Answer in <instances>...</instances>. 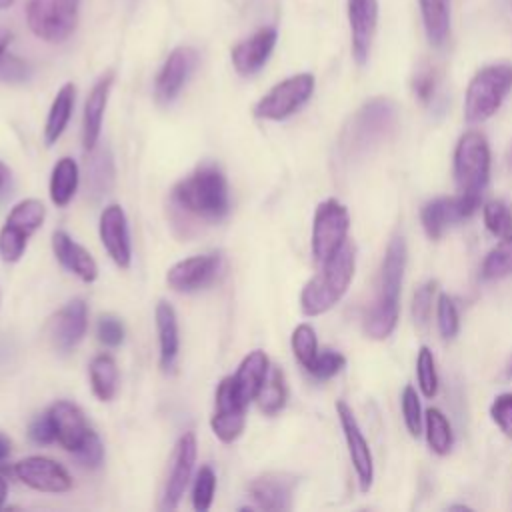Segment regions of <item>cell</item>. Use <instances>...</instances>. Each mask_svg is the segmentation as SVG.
Instances as JSON below:
<instances>
[{"label": "cell", "mask_w": 512, "mask_h": 512, "mask_svg": "<svg viewBox=\"0 0 512 512\" xmlns=\"http://www.w3.org/2000/svg\"><path fill=\"white\" fill-rule=\"evenodd\" d=\"M170 206L194 222L222 220L230 212V192L220 166L206 162L182 178L172 188Z\"/></svg>", "instance_id": "1"}, {"label": "cell", "mask_w": 512, "mask_h": 512, "mask_svg": "<svg viewBox=\"0 0 512 512\" xmlns=\"http://www.w3.org/2000/svg\"><path fill=\"white\" fill-rule=\"evenodd\" d=\"M406 256V242L400 234H396L386 246L380 268L378 294L364 320V332L374 340L388 338L398 324V298L406 268Z\"/></svg>", "instance_id": "2"}, {"label": "cell", "mask_w": 512, "mask_h": 512, "mask_svg": "<svg viewBox=\"0 0 512 512\" xmlns=\"http://www.w3.org/2000/svg\"><path fill=\"white\" fill-rule=\"evenodd\" d=\"M398 124V108L390 98L378 96L364 102L344 126L340 150L346 158H356L392 136Z\"/></svg>", "instance_id": "3"}, {"label": "cell", "mask_w": 512, "mask_h": 512, "mask_svg": "<svg viewBox=\"0 0 512 512\" xmlns=\"http://www.w3.org/2000/svg\"><path fill=\"white\" fill-rule=\"evenodd\" d=\"M356 268V250L350 242L322 264V270L312 276L300 294V308L306 316L328 312L348 290Z\"/></svg>", "instance_id": "4"}, {"label": "cell", "mask_w": 512, "mask_h": 512, "mask_svg": "<svg viewBox=\"0 0 512 512\" xmlns=\"http://www.w3.org/2000/svg\"><path fill=\"white\" fill-rule=\"evenodd\" d=\"M512 90V64H490L474 74L464 98V118L470 124L486 122Z\"/></svg>", "instance_id": "5"}, {"label": "cell", "mask_w": 512, "mask_h": 512, "mask_svg": "<svg viewBox=\"0 0 512 512\" xmlns=\"http://www.w3.org/2000/svg\"><path fill=\"white\" fill-rule=\"evenodd\" d=\"M454 178L460 194L482 196L490 178V148L480 132L470 130L458 140L454 150Z\"/></svg>", "instance_id": "6"}, {"label": "cell", "mask_w": 512, "mask_h": 512, "mask_svg": "<svg viewBox=\"0 0 512 512\" xmlns=\"http://www.w3.org/2000/svg\"><path fill=\"white\" fill-rule=\"evenodd\" d=\"M78 6L80 0H28V28L46 42H64L78 24Z\"/></svg>", "instance_id": "7"}, {"label": "cell", "mask_w": 512, "mask_h": 512, "mask_svg": "<svg viewBox=\"0 0 512 512\" xmlns=\"http://www.w3.org/2000/svg\"><path fill=\"white\" fill-rule=\"evenodd\" d=\"M348 228L350 216L344 204L334 198L318 204L312 222V254L318 264H324L342 248Z\"/></svg>", "instance_id": "8"}, {"label": "cell", "mask_w": 512, "mask_h": 512, "mask_svg": "<svg viewBox=\"0 0 512 512\" xmlns=\"http://www.w3.org/2000/svg\"><path fill=\"white\" fill-rule=\"evenodd\" d=\"M314 92V76L308 72L290 76L272 86L256 104L254 116L262 120H284L300 110Z\"/></svg>", "instance_id": "9"}, {"label": "cell", "mask_w": 512, "mask_h": 512, "mask_svg": "<svg viewBox=\"0 0 512 512\" xmlns=\"http://www.w3.org/2000/svg\"><path fill=\"white\" fill-rule=\"evenodd\" d=\"M246 408L248 404L238 394L234 376L222 378L216 388V408L210 418V428L218 440L230 444L244 432Z\"/></svg>", "instance_id": "10"}, {"label": "cell", "mask_w": 512, "mask_h": 512, "mask_svg": "<svg viewBox=\"0 0 512 512\" xmlns=\"http://www.w3.org/2000/svg\"><path fill=\"white\" fill-rule=\"evenodd\" d=\"M224 268V258L218 252L184 258L168 268L166 282L176 292H198L216 282Z\"/></svg>", "instance_id": "11"}, {"label": "cell", "mask_w": 512, "mask_h": 512, "mask_svg": "<svg viewBox=\"0 0 512 512\" xmlns=\"http://www.w3.org/2000/svg\"><path fill=\"white\" fill-rule=\"evenodd\" d=\"M480 198L458 194V196H440L424 204L420 218L428 238L438 240L450 226L466 220L474 214Z\"/></svg>", "instance_id": "12"}, {"label": "cell", "mask_w": 512, "mask_h": 512, "mask_svg": "<svg viewBox=\"0 0 512 512\" xmlns=\"http://www.w3.org/2000/svg\"><path fill=\"white\" fill-rule=\"evenodd\" d=\"M336 414H338L344 438H346V446H348L350 462H352L356 478H358V486L362 492H368L374 482V462H372L370 446L358 426V420H356L352 408L344 400L336 402Z\"/></svg>", "instance_id": "13"}, {"label": "cell", "mask_w": 512, "mask_h": 512, "mask_svg": "<svg viewBox=\"0 0 512 512\" xmlns=\"http://www.w3.org/2000/svg\"><path fill=\"white\" fill-rule=\"evenodd\" d=\"M196 448L198 444H196L194 432H184L178 438L172 452V460H170V472L162 492V504H160L162 510H174L180 504L194 470Z\"/></svg>", "instance_id": "14"}, {"label": "cell", "mask_w": 512, "mask_h": 512, "mask_svg": "<svg viewBox=\"0 0 512 512\" xmlns=\"http://www.w3.org/2000/svg\"><path fill=\"white\" fill-rule=\"evenodd\" d=\"M14 474L20 482L38 492L60 494L72 488V478L68 470L60 462L46 456H28L16 462Z\"/></svg>", "instance_id": "15"}, {"label": "cell", "mask_w": 512, "mask_h": 512, "mask_svg": "<svg viewBox=\"0 0 512 512\" xmlns=\"http://www.w3.org/2000/svg\"><path fill=\"white\" fill-rule=\"evenodd\" d=\"M88 328V306L82 298H74L64 304L48 322L50 344L66 354L80 344Z\"/></svg>", "instance_id": "16"}, {"label": "cell", "mask_w": 512, "mask_h": 512, "mask_svg": "<svg viewBox=\"0 0 512 512\" xmlns=\"http://www.w3.org/2000/svg\"><path fill=\"white\" fill-rule=\"evenodd\" d=\"M196 64H198V52L194 48L190 46L174 48L156 76V82H154L156 100L160 104H170L188 82Z\"/></svg>", "instance_id": "17"}, {"label": "cell", "mask_w": 512, "mask_h": 512, "mask_svg": "<svg viewBox=\"0 0 512 512\" xmlns=\"http://www.w3.org/2000/svg\"><path fill=\"white\" fill-rule=\"evenodd\" d=\"M352 56L356 64L364 66L370 56L372 40L378 26V0H346Z\"/></svg>", "instance_id": "18"}, {"label": "cell", "mask_w": 512, "mask_h": 512, "mask_svg": "<svg viewBox=\"0 0 512 512\" xmlns=\"http://www.w3.org/2000/svg\"><path fill=\"white\" fill-rule=\"evenodd\" d=\"M100 240L108 252V256L114 260L116 266L128 268L132 262V242H130V230L128 220L118 204H108L100 214Z\"/></svg>", "instance_id": "19"}, {"label": "cell", "mask_w": 512, "mask_h": 512, "mask_svg": "<svg viewBox=\"0 0 512 512\" xmlns=\"http://www.w3.org/2000/svg\"><path fill=\"white\" fill-rule=\"evenodd\" d=\"M278 40V32L272 26L260 28L256 30L252 36H248L246 40L238 42L232 52V66L240 76H252L256 74L270 58L274 46Z\"/></svg>", "instance_id": "20"}, {"label": "cell", "mask_w": 512, "mask_h": 512, "mask_svg": "<svg viewBox=\"0 0 512 512\" xmlns=\"http://www.w3.org/2000/svg\"><path fill=\"white\" fill-rule=\"evenodd\" d=\"M48 412L56 430V442H60L64 450L74 454L92 432L82 410L68 400H58L48 408Z\"/></svg>", "instance_id": "21"}, {"label": "cell", "mask_w": 512, "mask_h": 512, "mask_svg": "<svg viewBox=\"0 0 512 512\" xmlns=\"http://www.w3.org/2000/svg\"><path fill=\"white\" fill-rule=\"evenodd\" d=\"M296 478L286 472H268L254 478L248 492L262 510H290Z\"/></svg>", "instance_id": "22"}, {"label": "cell", "mask_w": 512, "mask_h": 512, "mask_svg": "<svg viewBox=\"0 0 512 512\" xmlns=\"http://www.w3.org/2000/svg\"><path fill=\"white\" fill-rule=\"evenodd\" d=\"M112 82H114V72H106L104 76L98 78V82L92 86V90L86 98L84 116H82V144L86 150H94V146L100 138L102 118H104Z\"/></svg>", "instance_id": "23"}, {"label": "cell", "mask_w": 512, "mask_h": 512, "mask_svg": "<svg viewBox=\"0 0 512 512\" xmlns=\"http://www.w3.org/2000/svg\"><path fill=\"white\" fill-rule=\"evenodd\" d=\"M52 250H54V256L58 258V262L66 270L76 274L82 282L96 280V276H98L96 260L84 246L74 242L64 230H56L52 234Z\"/></svg>", "instance_id": "24"}, {"label": "cell", "mask_w": 512, "mask_h": 512, "mask_svg": "<svg viewBox=\"0 0 512 512\" xmlns=\"http://www.w3.org/2000/svg\"><path fill=\"white\" fill-rule=\"evenodd\" d=\"M154 318H156V330H158V342H160V368L170 370L176 362L178 348H180L176 310L166 300H160L156 304Z\"/></svg>", "instance_id": "25"}, {"label": "cell", "mask_w": 512, "mask_h": 512, "mask_svg": "<svg viewBox=\"0 0 512 512\" xmlns=\"http://www.w3.org/2000/svg\"><path fill=\"white\" fill-rule=\"evenodd\" d=\"M270 370V360L262 350H254L248 356H244V360L240 362L236 374H234V382L238 388V394L242 396V400L246 404H250L252 400H256L258 390L262 388L266 376Z\"/></svg>", "instance_id": "26"}, {"label": "cell", "mask_w": 512, "mask_h": 512, "mask_svg": "<svg viewBox=\"0 0 512 512\" xmlns=\"http://www.w3.org/2000/svg\"><path fill=\"white\" fill-rule=\"evenodd\" d=\"M76 100V86L72 82H66L54 96L46 124H44V142L46 146H52L62 132L66 130Z\"/></svg>", "instance_id": "27"}, {"label": "cell", "mask_w": 512, "mask_h": 512, "mask_svg": "<svg viewBox=\"0 0 512 512\" xmlns=\"http://www.w3.org/2000/svg\"><path fill=\"white\" fill-rule=\"evenodd\" d=\"M420 14L428 42L444 46L450 36V0H420Z\"/></svg>", "instance_id": "28"}, {"label": "cell", "mask_w": 512, "mask_h": 512, "mask_svg": "<svg viewBox=\"0 0 512 512\" xmlns=\"http://www.w3.org/2000/svg\"><path fill=\"white\" fill-rule=\"evenodd\" d=\"M90 386L98 400L108 402L114 398L118 388V366L110 354H98L92 358L90 366Z\"/></svg>", "instance_id": "29"}, {"label": "cell", "mask_w": 512, "mask_h": 512, "mask_svg": "<svg viewBox=\"0 0 512 512\" xmlns=\"http://www.w3.org/2000/svg\"><path fill=\"white\" fill-rule=\"evenodd\" d=\"M76 188H78V164L72 158L64 156L52 168L50 200L62 208L74 198Z\"/></svg>", "instance_id": "30"}, {"label": "cell", "mask_w": 512, "mask_h": 512, "mask_svg": "<svg viewBox=\"0 0 512 512\" xmlns=\"http://www.w3.org/2000/svg\"><path fill=\"white\" fill-rule=\"evenodd\" d=\"M286 400H288V388H286L284 372H282L278 366H272V364H270L268 376H266L262 388H260L258 394H256L258 408H260L264 414L274 416V414H278V412L284 408Z\"/></svg>", "instance_id": "31"}, {"label": "cell", "mask_w": 512, "mask_h": 512, "mask_svg": "<svg viewBox=\"0 0 512 512\" xmlns=\"http://www.w3.org/2000/svg\"><path fill=\"white\" fill-rule=\"evenodd\" d=\"M114 180V162H112V154L108 148H102L98 152H94L90 166H88V180L86 186L92 194V198L104 196Z\"/></svg>", "instance_id": "32"}, {"label": "cell", "mask_w": 512, "mask_h": 512, "mask_svg": "<svg viewBox=\"0 0 512 512\" xmlns=\"http://www.w3.org/2000/svg\"><path fill=\"white\" fill-rule=\"evenodd\" d=\"M426 440L430 450L438 456H446L452 450V444H454L452 426L438 408H430L426 412Z\"/></svg>", "instance_id": "33"}, {"label": "cell", "mask_w": 512, "mask_h": 512, "mask_svg": "<svg viewBox=\"0 0 512 512\" xmlns=\"http://www.w3.org/2000/svg\"><path fill=\"white\" fill-rule=\"evenodd\" d=\"M44 218H46L44 204L36 198H26L10 210L6 222L12 226H18L20 230H24L30 236L32 232H36L42 226Z\"/></svg>", "instance_id": "34"}, {"label": "cell", "mask_w": 512, "mask_h": 512, "mask_svg": "<svg viewBox=\"0 0 512 512\" xmlns=\"http://www.w3.org/2000/svg\"><path fill=\"white\" fill-rule=\"evenodd\" d=\"M512 274V234L488 252L482 262V276L486 280H500Z\"/></svg>", "instance_id": "35"}, {"label": "cell", "mask_w": 512, "mask_h": 512, "mask_svg": "<svg viewBox=\"0 0 512 512\" xmlns=\"http://www.w3.org/2000/svg\"><path fill=\"white\" fill-rule=\"evenodd\" d=\"M290 344H292V352H294L296 360L304 368H308L318 354V340H316L314 328L310 324H298L292 332Z\"/></svg>", "instance_id": "36"}, {"label": "cell", "mask_w": 512, "mask_h": 512, "mask_svg": "<svg viewBox=\"0 0 512 512\" xmlns=\"http://www.w3.org/2000/svg\"><path fill=\"white\" fill-rule=\"evenodd\" d=\"M484 224L490 234L498 238H506L512 234V214L502 200H492L484 206Z\"/></svg>", "instance_id": "37"}, {"label": "cell", "mask_w": 512, "mask_h": 512, "mask_svg": "<svg viewBox=\"0 0 512 512\" xmlns=\"http://www.w3.org/2000/svg\"><path fill=\"white\" fill-rule=\"evenodd\" d=\"M28 234L18 226L4 224L0 230V256L4 262H18L26 250Z\"/></svg>", "instance_id": "38"}, {"label": "cell", "mask_w": 512, "mask_h": 512, "mask_svg": "<svg viewBox=\"0 0 512 512\" xmlns=\"http://www.w3.org/2000/svg\"><path fill=\"white\" fill-rule=\"evenodd\" d=\"M216 492V474L210 466H202L196 474L194 488H192V506L198 512H206L212 506Z\"/></svg>", "instance_id": "39"}, {"label": "cell", "mask_w": 512, "mask_h": 512, "mask_svg": "<svg viewBox=\"0 0 512 512\" xmlns=\"http://www.w3.org/2000/svg\"><path fill=\"white\" fill-rule=\"evenodd\" d=\"M416 376H418V386L426 398L436 396L438 392V374H436V362L430 352V348L422 346L416 358Z\"/></svg>", "instance_id": "40"}, {"label": "cell", "mask_w": 512, "mask_h": 512, "mask_svg": "<svg viewBox=\"0 0 512 512\" xmlns=\"http://www.w3.org/2000/svg\"><path fill=\"white\" fill-rule=\"evenodd\" d=\"M346 364V358L336 350H318L314 362L306 368L316 380H330Z\"/></svg>", "instance_id": "41"}, {"label": "cell", "mask_w": 512, "mask_h": 512, "mask_svg": "<svg viewBox=\"0 0 512 512\" xmlns=\"http://www.w3.org/2000/svg\"><path fill=\"white\" fill-rule=\"evenodd\" d=\"M436 318H438V330L440 334L450 340L458 334L460 320H458V310L454 300L448 294H440L436 302Z\"/></svg>", "instance_id": "42"}, {"label": "cell", "mask_w": 512, "mask_h": 512, "mask_svg": "<svg viewBox=\"0 0 512 512\" xmlns=\"http://www.w3.org/2000/svg\"><path fill=\"white\" fill-rule=\"evenodd\" d=\"M402 416H404V424L408 428V432L412 436H420L422 434V408H420V398L416 394L414 386H406L402 390Z\"/></svg>", "instance_id": "43"}, {"label": "cell", "mask_w": 512, "mask_h": 512, "mask_svg": "<svg viewBox=\"0 0 512 512\" xmlns=\"http://www.w3.org/2000/svg\"><path fill=\"white\" fill-rule=\"evenodd\" d=\"M438 284L436 280H428L424 282L416 292H414V298H412V318L416 324L424 326L430 318V310H432V298H434V292H436Z\"/></svg>", "instance_id": "44"}, {"label": "cell", "mask_w": 512, "mask_h": 512, "mask_svg": "<svg viewBox=\"0 0 512 512\" xmlns=\"http://www.w3.org/2000/svg\"><path fill=\"white\" fill-rule=\"evenodd\" d=\"M96 336L104 346L116 348L124 342V324L114 314H102L96 324Z\"/></svg>", "instance_id": "45"}, {"label": "cell", "mask_w": 512, "mask_h": 512, "mask_svg": "<svg viewBox=\"0 0 512 512\" xmlns=\"http://www.w3.org/2000/svg\"><path fill=\"white\" fill-rule=\"evenodd\" d=\"M74 458L76 462L82 466V468H88V470H94L102 464L104 460V446L98 438V434L92 430L90 436L86 438V442L74 452Z\"/></svg>", "instance_id": "46"}, {"label": "cell", "mask_w": 512, "mask_h": 512, "mask_svg": "<svg viewBox=\"0 0 512 512\" xmlns=\"http://www.w3.org/2000/svg\"><path fill=\"white\" fill-rule=\"evenodd\" d=\"M436 88H438V78H436L434 68L422 66L412 78V90H414L416 98L424 104H430L436 96Z\"/></svg>", "instance_id": "47"}, {"label": "cell", "mask_w": 512, "mask_h": 512, "mask_svg": "<svg viewBox=\"0 0 512 512\" xmlns=\"http://www.w3.org/2000/svg\"><path fill=\"white\" fill-rule=\"evenodd\" d=\"M490 416L496 422V426L512 438V392H504L494 398L490 406Z\"/></svg>", "instance_id": "48"}, {"label": "cell", "mask_w": 512, "mask_h": 512, "mask_svg": "<svg viewBox=\"0 0 512 512\" xmlns=\"http://www.w3.org/2000/svg\"><path fill=\"white\" fill-rule=\"evenodd\" d=\"M30 76V68L24 60L14 54H4L0 58V78L4 82H24Z\"/></svg>", "instance_id": "49"}, {"label": "cell", "mask_w": 512, "mask_h": 512, "mask_svg": "<svg viewBox=\"0 0 512 512\" xmlns=\"http://www.w3.org/2000/svg\"><path fill=\"white\" fill-rule=\"evenodd\" d=\"M28 438L34 444H52L56 440V430L50 418V412H44L40 416H36L30 424H28Z\"/></svg>", "instance_id": "50"}, {"label": "cell", "mask_w": 512, "mask_h": 512, "mask_svg": "<svg viewBox=\"0 0 512 512\" xmlns=\"http://www.w3.org/2000/svg\"><path fill=\"white\" fill-rule=\"evenodd\" d=\"M12 190V172L10 168L0 160V200H4Z\"/></svg>", "instance_id": "51"}, {"label": "cell", "mask_w": 512, "mask_h": 512, "mask_svg": "<svg viewBox=\"0 0 512 512\" xmlns=\"http://www.w3.org/2000/svg\"><path fill=\"white\" fill-rule=\"evenodd\" d=\"M10 40H12V34L8 30L0 28V58L6 54V48H8Z\"/></svg>", "instance_id": "52"}, {"label": "cell", "mask_w": 512, "mask_h": 512, "mask_svg": "<svg viewBox=\"0 0 512 512\" xmlns=\"http://www.w3.org/2000/svg\"><path fill=\"white\" fill-rule=\"evenodd\" d=\"M10 454V440L0 432V462Z\"/></svg>", "instance_id": "53"}, {"label": "cell", "mask_w": 512, "mask_h": 512, "mask_svg": "<svg viewBox=\"0 0 512 512\" xmlns=\"http://www.w3.org/2000/svg\"><path fill=\"white\" fill-rule=\"evenodd\" d=\"M6 496H8V484H6V480L0 476V508H2L4 502H6Z\"/></svg>", "instance_id": "54"}, {"label": "cell", "mask_w": 512, "mask_h": 512, "mask_svg": "<svg viewBox=\"0 0 512 512\" xmlns=\"http://www.w3.org/2000/svg\"><path fill=\"white\" fill-rule=\"evenodd\" d=\"M504 376H506L508 380H512V354H510V358H508V362H506V368H504Z\"/></svg>", "instance_id": "55"}, {"label": "cell", "mask_w": 512, "mask_h": 512, "mask_svg": "<svg viewBox=\"0 0 512 512\" xmlns=\"http://www.w3.org/2000/svg\"><path fill=\"white\" fill-rule=\"evenodd\" d=\"M450 510H470V506H464V504H454V506H450Z\"/></svg>", "instance_id": "56"}, {"label": "cell", "mask_w": 512, "mask_h": 512, "mask_svg": "<svg viewBox=\"0 0 512 512\" xmlns=\"http://www.w3.org/2000/svg\"><path fill=\"white\" fill-rule=\"evenodd\" d=\"M14 4V0H0V8L4 10V8H8V6H12Z\"/></svg>", "instance_id": "57"}, {"label": "cell", "mask_w": 512, "mask_h": 512, "mask_svg": "<svg viewBox=\"0 0 512 512\" xmlns=\"http://www.w3.org/2000/svg\"><path fill=\"white\" fill-rule=\"evenodd\" d=\"M508 166L512 168V146H510V150H508Z\"/></svg>", "instance_id": "58"}]
</instances>
